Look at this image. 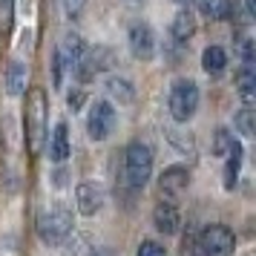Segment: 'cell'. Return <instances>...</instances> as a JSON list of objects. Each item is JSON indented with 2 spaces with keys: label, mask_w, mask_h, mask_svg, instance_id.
Returning <instances> with one entry per match:
<instances>
[{
  "label": "cell",
  "mask_w": 256,
  "mask_h": 256,
  "mask_svg": "<svg viewBox=\"0 0 256 256\" xmlns=\"http://www.w3.org/2000/svg\"><path fill=\"white\" fill-rule=\"evenodd\" d=\"M44 132H46V92L35 86L29 90V98H26V136H29L32 152H40Z\"/></svg>",
  "instance_id": "obj_1"
},
{
  "label": "cell",
  "mask_w": 256,
  "mask_h": 256,
  "mask_svg": "<svg viewBox=\"0 0 256 256\" xmlns=\"http://www.w3.org/2000/svg\"><path fill=\"white\" fill-rule=\"evenodd\" d=\"M72 230V213L70 208H64V204H49L40 216H38V233H40V239L49 244H58L64 242Z\"/></svg>",
  "instance_id": "obj_2"
},
{
  "label": "cell",
  "mask_w": 256,
  "mask_h": 256,
  "mask_svg": "<svg viewBox=\"0 0 256 256\" xmlns=\"http://www.w3.org/2000/svg\"><path fill=\"white\" fill-rule=\"evenodd\" d=\"M124 167H127V184L136 187V190L144 187L147 182H150V173H152V152H150V147L141 144V141L130 144Z\"/></svg>",
  "instance_id": "obj_3"
},
{
  "label": "cell",
  "mask_w": 256,
  "mask_h": 256,
  "mask_svg": "<svg viewBox=\"0 0 256 256\" xmlns=\"http://www.w3.org/2000/svg\"><path fill=\"white\" fill-rule=\"evenodd\" d=\"M170 116L176 121H187L198 110V86L193 81H176L170 86Z\"/></svg>",
  "instance_id": "obj_4"
},
{
  "label": "cell",
  "mask_w": 256,
  "mask_h": 256,
  "mask_svg": "<svg viewBox=\"0 0 256 256\" xmlns=\"http://www.w3.org/2000/svg\"><path fill=\"white\" fill-rule=\"evenodd\" d=\"M236 248L230 228L224 224H210L198 236V256H230Z\"/></svg>",
  "instance_id": "obj_5"
},
{
  "label": "cell",
  "mask_w": 256,
  "mask_h": 256,
  "mask_svg": "<svg viewBox=\"0 0 256 256\" xmlns=\"http://www.w3.org/2000/svg\"><path fill=\"white\" fill-rule=\"evenodd\" d=\"M116 127V110L106 104V101H98V104L90 110V118H86V130L95 141H104Z\"/></svg>",
  "instance_id": "obj_6"
},
{
  "label": "cell",
  "mask_w": 256,
  "mask_h": 256,
  "mask_svg": "<svg viewBox=\"0 0 256 256\" xmlns=\"http://www.w3.org/2000/svg\"><path fill=\"white\" fill-rule=\"evenodd\" d=\"M75 198H78V210L84 216H92L104 208V187L98 182H81L75 190Z\"/></svg>",
  "instance_id": "obj_7"
},
{
  "label": "cell",
  "mask_w": 256,
  "mask_h": 256,
  "mask_svg": "<svg viewBox=\"0 0 256 256\" xmlns=\"http://www.w3.org/2000/svg\"><path fill=\"white\" fill-rule=\"evenodd\" d=\"M130 49L132 55L141 60H150L152 52H156V38H152V29L144 24H136L130 29Z\"/></svg>",
  "instance_id": "obj_8"
},
{
  "label": "cell",
  "mask_w": 256,
  "mask_h": 256,
  "mask_svg": "<svg viewBox=\"0 0 256 256\" xmlns=\"http://www.w3.org/2000/svg\"><path fill=\"white\" fill-rule=\"evenodd\" d=\"M187 182H190V173H187L184 167H170V170L162 173V190L170 193V196H178L187 187Z\"/></svg>",
  "instance_id": "obj_9"
},
{
  "label": "cell",
  "mask_w": 256,
  "mask_h": 256,
  "mask_svg": "<svg viewBox=\"0 0 256 256\" xmlns=\"http://www.w3.org/2000/svg\"><path fill=\"white\" fill-rule=\"evenodd\" d=\"M26 81H29V70H26V64H20V60L9 64V70H6V92L9 95H20L26 90Z\"/></svg>",
  "instance_id": "obj_10"
},
{
  "label": "cell",
  "mask_w": 256,
  "mask_h": 256,
  "mask_svg": "<svg viewBox=\"0 0 256 256\" xmlns=\"http://www.w3.org/2000/svg\"><path fill=\"white\" fill-rule=\"evenodd\" d=\"M152 222H156V228L162 233H176L178 230V210H176L173 204L162 202V204L156 208V213H152Z\"/></svg>",
  "instance_id": "obj_11"
},
{
  "label": "cell",
  "mask_w": 256,
  "mask_h": 256,
  "mask_svg": "<svg viewBox=\"0 0 256 256\" xmlns=\"http://www.w3.org/2000/svg\"><path fill=\"white\" fill-rule=\"evenodd\" d=\"M52 158L55 162H66L70 158V130H66V124L60 121L58 127H55V132H52Z\"/></svg>",
  "instance_id": "obj_12"
},
{
  "label": "cell",
  "mask_w": 256,
  "mask_h": 256,
  "mask_svg": "<svg viewBox=\"0 0 256 256\" xmlns=\"http://www.w3.org/2000/svg\"><path fill=\"white\" fill-rule=\"evenodd\" d=\"M202 66H204V72H210V75H219V72L228 66V52L222 46H208L204 55H202Z\"/></svg>",
  "instance_id": "obj_13"
},
{
  "label": "cell",
  "mask_w": 256,
  "mask_h": 256,
  "mask_svg": "<svg viewBox=\"0 0 256 256\" xmlns=\"http://www.w3.org/2000/svg\"><path fill=\"white\" fill-rule=\"evenodd\" d=\"M236 84H239V95H242V101L244 104H250V101H254V92H256L254 64H244L242 72H239V78H236Z\"/></svg>",
  "instance_id": "obj_14"
},
{
  "label": "cell",
  "mask_w": 256,
  "mask_h": 256,
  "mask_svg": "<svg viewBox=\"0 0 256 256\" xmlns=\"http://www.w3.org/2000/svg\"><path fill=\"white\" fill-rule=\"evenodd\" d=\"M239 164H242V147L239 141H233L230 150H228V167H224V187L236 184V173H239Z\"/></svg>",
  "instance_id": "obj_15"
},
{
  "label": "cell",
  "mask_w": 256,
  "mask_h": 256,
  "mask_svg": "<svg viewBox=\"0 0 256 256\" xmlns=\"http://www.w3.org/2000/svg\"><path fill=\"white\" fill-rule=\"evenodd\" d=\"M196 32V20H193V14L190 12H178L173 20V38L176 40H187V38Z\"/></svg>",
  "instance_id": "obj_16"
},
{
  "label": "cell",
  "mask_w": 256,
  "mask_h": 256,
  "mask_svg": "<svg viewBox=\"0 0 256 256\" xmlns=\"http://www.w3.org/2000/svg\"><path fill=\"white\" fill-rule=\"evenodd\" d=\"M202 12L213 20H222L233 12V0H202Z\"/></svg>",
  "instance_id": "obj_17"
},
{
  "label": "cell",
  "mask_w": 256,
  "mask_h": 256,
  "mask_svg": "<svg viewBox=\"0 0 256 256\" xmlns=\"http://www.w3.org/2000/svg\"><path fill=\"white\" fill-rule=\"evenodd\" d=\"M110 92L116 95V98H121V101H132V90H130L127 81H118V78H110Z\"/></svg>",
  "instance_id": "obj_18"
},
{
  "label": "cell",
  "mask_w": 256,
  "mask_h": 256,
  "mask_svg": "<svg viewBox=\"0 0 256 256\" xmlns=\"http://www.w3.org/2000/svg\"><path fill=\"white\" fill-rule=\"evenodd\" d=\"M236 127H239L242 136H254V110H248V106H244L242 112L236 116Z\"/></svg>",
  "instance_id": "obj_19"
},
{
  "label": "cell",
  "mask_w": 256,
  "mask_h": 256,
  "mask_svg": "<svg viewBox=\"0 0 256 256\" xmlns=\"http://www.w3.org/2000/svg\"><path fill=\"white\" fill-rule=\"evenodd\" d=\"M230 144H233L230 132H228V130H219V132H216V144H213L216 152H228V150H230Z\"/></svg>",
  "instance_id": "obj_20"
},
{
  "label": "cell",
  "mask_w": 256,
  "mask_h": 256,
  "mask_svg": "<svg viewBox=\"0 0 256 256\" xmlns=\"http://www.w3.org/2000/svg\"><path fill=\"white\" fill-rule=\"evenodd\" d=\"M138 256H167V254H164L162 244H156V242H141Z\"/></svg>",
  "instance_id": "obj_21"
},
{
  "label": "cell",
  "mask_w": 256,
  "mask_h": 256,
  "mask_svg": "<svg viewBox=\"0 0 256 256\" xmlns=\"http://www.w3.org/2000/svg\"><path fill=\"white\" fill-rule=\"evenodd\" d=\"M84 6H86V0H64V9L70 18H78L84 12Z\"/></svg>",
  "instance_id": "obj_22"
}]
</instances>
